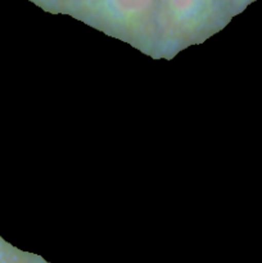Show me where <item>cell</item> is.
I'll list each match as a JSON object with an SVG mask.
<instances>
[{
    "mask_svg": "<svg viewBox=\"0 0 262 263\" xmlns=\"http://www.w3.org/2000/svg\"><path fill=\"white\" fill-rule=\"evenodd\" d=\"M0 263H9L8 262L7 253H5V251L3 249L2 246H0Z\"/></svg>",
    "mask_w": 262,
    "mask_h": 263,
    "instance_id": "3957f363",
    "label": "cell"
},
{
    "mask_svg": "<svg viewBox=\"0 0 262 263\" xmlns=\"http://www.w3.org/2000/svg\"><path fill=\"white\" fill-rule=\"evenodd\" d=\"M203 0H169L170 10L180 20L192 18L200 9Z\"/></svg>",
    "mask_w": 262,
    "mask_h": 263,
    "instance_id": "7a4b0ae2",
    "label": "cell"
},
{
    "mask_svg": "<svg viewBox=\"0 0 262 263\" xmlns=\"http://www.w3.org/2000/svg\"><path fill=\"white\" fill-rule=\"evenodd\" d=\"M154 0H105V4L115 14L123 18H134L151 9Z\"/></svg>",
    "mask_w": 262,
    "mask_h": 263,
    "instance_id": "6da1fadb",
    "label": "cell"
}]
</instances>
